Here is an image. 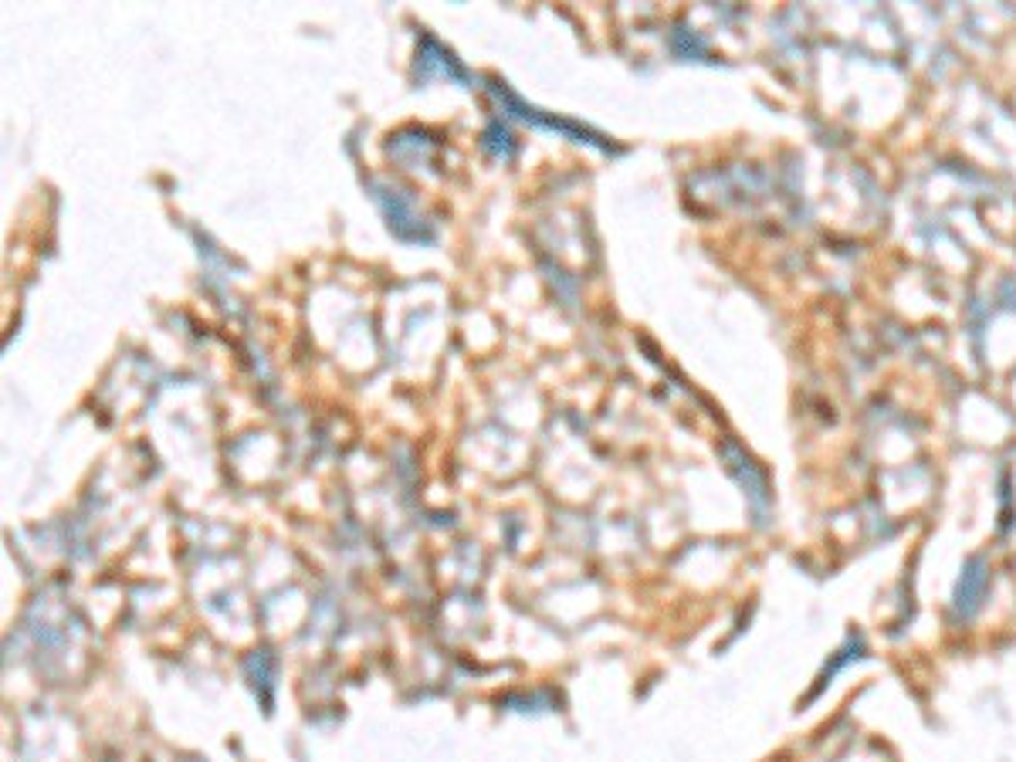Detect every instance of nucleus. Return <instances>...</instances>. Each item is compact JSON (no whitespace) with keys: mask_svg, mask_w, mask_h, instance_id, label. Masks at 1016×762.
Listing matches in <instances>:
<instances>
[{"mask_svg":"<svg viewBox=\"0 0 1016 762\" xmlns=\"http://www.w3.org/2000/svg\"><path fill=\"white\" fill-rule=\"evenodd\" d=\"M986 562L979 560V556H973V560L966 562V569H962L959 576V587H956V617H973L976 606H979V600H983V593H986Z\"/></svg>","mask_w":1016,"mask_h":762,"instance_id":"nucleus-1","label":"nucleus"}]
</instances>
